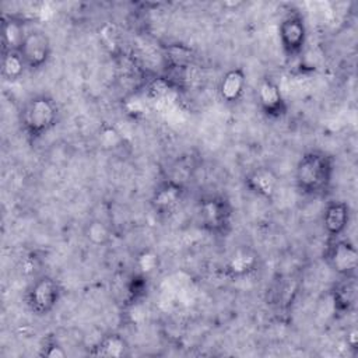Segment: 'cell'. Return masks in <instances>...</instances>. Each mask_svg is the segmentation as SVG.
<instances>
[{
  "label": "cell",
  "instance_id": "obj_3",
  "mask_svg": "<svg viewBox=\"0 0 358 358\" xmlns=\"http://www.w3.org/2000/svg\"><path fill=\"white\" fill-rule=\"evenodd\" d=\"M63 294L60 282L49 275L42 274L31 281L25 289V305L35 316H46L57 306Z\"/></svg>",
  "mask_w": 358,
  "mask_h": 358
},
{
  "label": "cell",
  "instance_id": "obj_13",
  "mask_svg": "<svg viewBox=\"0 0 358 358\" xmlns=\"http://www.w3.org/2000/svg\"><path fill=\"white\" fill-rule=\"evenodd\" d=\"M334 310L344 315L348 313L357 299V281L355 277H341V281L333 288Z\"/></svg>",
  "mask_w": 358,
  "mask_h": 358
},
{
  "label": "cell",
  "instance_id": "obj_1",
  "mask_svg": "<svg viewBox=\"0 0 358 358\" xmlns=\"http://www.w3.org/2000/svg\"><path fill=\"white\" fill-rule=\"evenodd\" d=\"M334 159L324 151L310 150L302 154L295 166V185L302 194L322 196L330 187Z\"/></svg>",
  "mask_w": 358,
  "mask_h": 358
},
{
  "label": "cell",
  "instance_id": "obj_5",
  "mask_svg": "<svg viewBox=\"0 0 358 358\" xmlns=\"http://www.w3.org/2000/svg\"><path fill=\"white\" fill-rule=\"evenodd\" d=\"M18 52L28 71H38L43 69L52 57L50 38L41 28H28Z\"/></svg>",
  "mask_w": 358,
  "mask_h": 358
},
{
  "label": "cell",
  "instance_id": "obj_6",
  "mask_svg": "<svg viewBox=\"0 0 358 358\" xmlns=\"http://www.w3.org/2000/svg\"><path fill=\"white\" fill-rule=\"evenodd\" d=\"M308 41L305 20L298 13H288L278 25V42L284 55L289 59L298 57Z\"/></svg>",
  "mask_w": 358,
  "mask_h": 358
},
{
  "label": "cell",
  "instance_id": "obj_14",
  "mask_svg": "<svg viewBox=\"0 0 358 358\" xmlns=\"http://www.w3.org/2000/svg\"><path fill=\"white\" fill-rule=\"evenodd\" d=\"M28 28L15 17L3 15L1 18V50H18Z\"/></svg>",
  "mask_w": 358,
  "mask_h": 358
},
{
  "label": "cell",
  "instance_id": "obj_20",
  "mask_svg": "<svg viewBox=\"0 0 358 358\" xmlns=\"http://www.w3.org/2000/svg\"><path fill=\"white\" fill-rule=\"evenodd\" d=\"M41 355L49 357V358H56V357H64L66 351L56 341H49L48 344H45V347H42Z\"/></svg>",
  "mask_w": 358,
  "mask_h": 358
},
{
  "label": "cell",
  "instance_id": "obj_2",
  "mask_svg": "<svg viewBox=\"0 0 358 358\" xmlns=\"http://www.w3.org/2000/svg\"><path fill=\"white\" fill-rule=\"evenodd\" d=\"M18 122L24 136L31 143H35L56 127L59 106L48 94L31 95L18 112Z\"/></svg>",
  "mask_w": 358,
  "mask_h": 358
},
{
  "label": "cell",
  "instance_id": "obj_9",
  "mask_svg": "<svg viewBox=\"0 0 358 358\" xmlns=\"http://www.w3.org/2000/svg\"><path fill=\"white\" fill-rule=\"evenodd\" d=\"M185 196L182 183L173 179H165L157 185L151 196V207L157 215L168 217L176 211Z\"/></svg>",
  "mask_w": 358,
  "mask_h": 358
},
{
  "label": "cell",
  "instance_id": "obj_18",
  "mask_svg": "<svg viewBox=\"0 0 358 358\" xmlns=\"http://www.w3.org/2000/svg\"><path fill=\"white\" fill-rule=\"evenodd\" d=\"M255 263H256V260L253 256H249L246 252H236L229 259L227 268L234 275H242V274H246L249 270H253Z\"/></svg>",
  "mask_w": 358,
  "mask_h": 358
},
{
  "label": "cell",
  "instance_id": "obj_19",
  "mask_svg": "<svg viewBox=\"0 0 358 358\" xmlns=\"http://www.w3.org/2000/svg\"><path fill=\"white\" fill-rule=\"evenodd\" d=\"M159 264V259H158V255L152 250H143L137 259H136V266H137V270L140 271L141 275L147 277L148 274L154 273L157 270Z\"/></svg>",
  "mask_w": 358,
  "mask_h": 358
},
{
  "label": "cell",
  "instance_id": "obj_4",
  "mask_svg": "<svg viewBox=\"0 0 358 358\" xmlns=\"http://www.w3.org/2000/svg\"><path fill=\"white\" fill-rule=\"evenodd\" d=\"M197 220L208 234L224 236L231 228L232 207L222 196H206L197 204Z\"/></svg>",
  "mask_w": 358,
  "mask_h": 358
},
{
  "label": "cell",
  "instance_id": "obj_8",
  "mask_svg": "<svg viewBox=\"0 0 358 358\" xmlns=\"http://www.w3.org/2000/svg\"><path fill=\"white\" fill-rule=\"evenodd\" d=\"M324 259L330 268L340 277L357 275L358 253L355 245L351 241L344 239L343 236L329 239Z\"/></svg>",
  "mask_w": 358,
  "mask_h": 358
},
{
  "label": "cell",
  "instance_id": "obj_15",
  "mask_svg": "<svg viewBox=\"0 0 358 358\" xmlns=\"http://www.w3.org/2000/svg\"><path fill=\"white\" fill-rule=\"evenodd\" d=\"M0 71L4 81L15 83L28 71V69L18 50H1Z\"/></svg>",
  "mask_w": 358,
  "mask_h": 358
},
{
  "label": "cell",
  "instance_id": "obj_17",
  "mask_svg": "<svg viewBox=\"0 0 358 358\" xmlns=\"http://www.w3.org/2000/svg\"><path fill=\"white\" fill-rule=\"evenodd\" d=\"M84 236L85 239L94 246H103L108 245L112 239V229L110 227L99 218H92L87 221L84 227Z\"/></svg>",
  "mask_w": 358,
  "mask_h": 358
},
{
  "label": "cell",
  "instance_id": "obj_16",
  "mask_svg": "<svg viewBox=\"0 0 358 358\" xmlns=\"http://www.w3.org/2000/svg\"><path fill=\"white\" fill-rule=\"evenodd\" d=\"M127 351L129 344L119 333L105 334L95 345V354L102 357H124Z\"/></svg>",
  "mask_w": 358,
  "mask_h": 358
},
{
  "label": "cell",
  "instance_id": "obj_10",
  "mask_svg": "<svg viewBox=\"0 0 358 358\" xmlns=\"http://www.w3.org/2000/svg\"><path fill=\"white\" fill-rule=\"evenodd\" d=\"M278 176L277 173L266 165H259L252 168L245 175L246 189L259 199L271 201L278 190Z\"/></svg>",
  "mask_w": 358,
  "mask_h": 358
},
{
  "label": "cell",
  "instance_id": "obj_7",
  "mask_svg": "<svg viewBox=\"0 0 358 358\" xmlns=\"http://www.w3.org/2000/svg\"><path fill=\"white\" fill-rule=\"evenodd\" d=\"M255 98L260 113L270 120L281 119L288 112V103L284 94L278 83L271 77L260 78L255 91Z\"/></svg>",
  "mask_w": 358,
  "mask_h": 358
},
{
  "label": "cell",
  "instance_id": "obj_12",
  "mask_svg": "<svg viewBox=\"0 0 358 358\" xmlns=\"http://www.w3.org/2000/svg\"><path fill=\"white\" fill-rule=\"evenodd\" d=\"M348 222H350V207L345 201L333 200L326 204L322 215V224L329 239L343 236L344 232L347 231Z\"/></svg>",
  "mask_w": 358,
  "mask_h": 358
},
{
  "label": "cell",
  "instance_id": "obj_11",
  "mask_svg": "<svg viewBox=\"0 0 358 358\" xmlns=\"http://www.w3.org/2000/svg\"><path fill=\"white\" fill-rule=\"evenodd\" d=\"M246 85H248V80H246L245 70L242 67L229 69L221 76L218 81V87H217L218 98L221 99L222 103L234 106L239 103L241 99L243 98Z\"/></svg>",
  "mask_w": 358,
  "mask_h": 358
}]
</instances>
